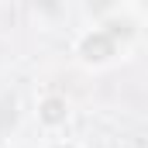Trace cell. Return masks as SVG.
<instances>
[{
  "label": "cell",
  "mask_w": 148,
  "mask_h": 148,
  "mask_svg": "<svg viewBox=\"0 0 148 148\" xmlns=\"http://www.w3.org/2000/svg\"><path fill=\"white\" fill-rule=\"evenodd\" d=\"M124 48H127V45H124V38H117L103 21H97V24L83 28V31L73 38V59L83 66V69H90V73L110 69L114 62L124 55Z\"/></svg>",
  "instance_id": "cell-1"
},
{
  "label": "cell",
  "mask_w": 148,
  "mask_h": 148,
  "mask_svg": "<svg viewBox=\"0 0 148 148\" xmlns=\"http://www.w3.org/2000/svg\"><path fill=\"white\" fill-rule=\"evenodd\" d=\"M45 148H86V145H79V141H73V138H52Z\"/></svg>",
  "instance_id": "cell-4"
},
{
  "label": "cell",
  "mask_w": 148,
  "mask_h": 148,
  "mask_svg": "<svg viewBox=\"0 0 148 148\" xmlns=\"http://www.w3.org/2000/svg\"><path fill=\"white\" fill-rule=\"evenodd\" d=\"M31 3H35L38 10H52V14H62L69 0H31Z\"/></svg>",
  "instance_id": "cell-3"
},
{
  "label": "cell",
  "mask_w": 148,
  "mask_h": 148,
  "mask_svg": "<svg viewBox=\"0 0 148 148\" xmlns=\"http://www.w3.org/2000/svg\"><path fill=\"white\" fill-rule=\"evenodd\" d=\"M35 124L41 134H48V138H55V134H62L69 124H73V100L66 97V93H59V90H45V93H38L35 97Z\"/></svg>",
  "instance_id": "cell-2"
}]
</instances>
